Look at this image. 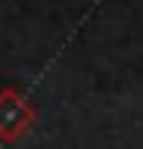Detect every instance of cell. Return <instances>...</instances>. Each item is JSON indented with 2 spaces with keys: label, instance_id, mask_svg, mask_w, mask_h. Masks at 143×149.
<instances>
[{
  "label": "cell",
  "instance_id": "obj_1",
  "mask_svg": "<svg viewBox=\"0 0 143 149\" xmlns=\"http://www.w3.org/2000/svg\"><path fill=\"white\" fill-rule=\"evenodd\" d=\"M28 121H31L28 109L16 96H3L0 100V137L3 140H16L22 130L28 127Z\"/></svg>",
  "mask_w": 143,
  "mask_h": 149
}]
</instances>
